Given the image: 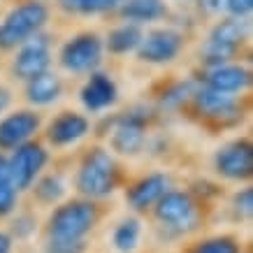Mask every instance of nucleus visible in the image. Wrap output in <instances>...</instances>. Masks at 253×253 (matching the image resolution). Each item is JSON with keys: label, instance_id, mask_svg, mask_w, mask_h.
<instances>
[{"label": "nucleus", "instance_id": "obj_29", "mask_svg": "<svg viewBox=\"0 0 253 253\" xmlns=\"http://www.w3.org/2000/svg\"><path fill=\"white\" fill-rule=\"evenodd\" d=\"M232 207H235V211H237L239 216H244V218L251 216V211H253V191L249 188V186L235 193V198H232Z\"/></svg>", "mask_w": 253, "mask_h": 253}, {"label": "nucleus", "instance_id": "obj_2", "mask_svg": "<svg viewBox=\"0 0 253 253\" xmlns=\"http://www.w3.org/2000/svg\"><path fill=\"white\" fill-rule=\"evenodd\" d=\"M49 23V7L42 0H23L9 9L0 21V49L12 51L23 42L44 33Z\"/></svg>", "mask_w": 253, "mask_h": 253}, {"label": "nucleus", "instance_id": "obj_21", "mask_svg": "<svg viewBox=\"0 0 253 253\" xmlns=\"http://www.w3.org/2000/svg\"><path fill=\"white\" fill-rule=\"evenodd\" d=\"M200 82L195 79H179V82H172V84L165 86V91L158 95V107L168 109V112H174V109H181L184 105H188L198 91Z\"/></svg>", "mask_w": 253, "mask_h": 253}, {"label": "nucleus", "instance_id": "obj_17", "mask_svg": "<svg viewBox=\"0 0 253 253\" xmlns=\"http://www.w3.org/2000/svg\"><path fill=\"white\" fill-rule=\"evenodd\" d=\"M63 95V79L56 72H44L40 77L26 82V100L33 107H49Z\"/></svg>", "mask_w": 253, "mask_h": 253}, {"label": "nucleus", "instance_id": "obj_7", "mask_svg": "<svg viewBox=\"0 0 253 253\" xmlns=\"http://www.w3.org/2000/svg\"><path fill=\"white\" fill-rule=\"evenodd\" d=\"M156 218L163 223V228L172 232L193 230L198 223V205L191 193L169 188L158 202H156Z\"/></svg>", "mask_w": 253, "mask_h": 253}, {"label": "nucleus", "instance_id": "obj_13", "mask_svg": "<svg viewBox=\"0 0 253 253\" xmlns=\"http://www.w3.org/2000/svg\"><path fill=\"white\" fill-rule=\"evenodd\" d=\"M249 84H251V72L242 63H225L218 68H209L200 79V86L232 98H239L249 88Z\"/></svg>", "mask_w": 253, "mask_h": 253}, {"label": "nucleus", "instance_id": "obj_3", "mask_svg": "<svg viewBox=\"0 0 253 253\" xmlns=\"http://www.w3.org/2000/svg\"><path fill=\"white\" fill-rule=\"evenodd\" d=\"M151 114L146 107H130L109 123V146L119 156H137L144 151Z\"/></svg>", "mask_w": 253, "mask_h": 253}, {"label": "nucleus", "instance_id": "obj_23", "mask_svg": "<svg viewBox=\"0 0 253 253\" xmlns=\"http://www.w3.org/2000/svg\"><path fill=\"white\" fill-rule=\"evenodd\" d=\"M126 0H58V7L68 14H107V12H119Z\"/></svg>", "mask_w": 253, "mask_h": 253}, {"label": "nucleus", "instance_id": "obj_26", "mask_svg": "<svg viewBox=\"0 0 253 253\" xmlns=\"http://www.w3.org/2000/svg\"><path fill=\"white\" fill-rule=\"evenodd\" d=\"M191 253H242V249L232 237H211L195 244Z\"/></svg>", "mask_w": 253, "mask_h": 253}, {"label": "nucleus", "instance_id": "obj_31", "mask_svg": "<svg viewBox=\"0 0 253 253\" xmlns=\"http://www.w3.org/2000/svg\"><path fill=\"white\" fill-rule=\"evenodd\" d=\"M223 5H225V0H198V7L209 16H216L223 12Z\"/></svg>", "mask_w": 253, "mask_h": 253}, {"label": "nucleus", "instance_id": "obj_28", "mask_svg": "<svg viewBox=\"0 0 253 253\" xmlns=\"http://www.w3.org/2000/svg\"><path fill=\"white\" fill-rule=\"evenodd\" d=\"M223 12L230 19H249L253 12V0H225Z\"/></svg>", "mask_w": 253, "mask_h": 253}, {"label": "nucleus", "instance_id": "obj_33", "mask_svg": "<svg viewBox=\"0 0 253 253\" xmlns=\"http://www.w3.org/2000/svg\"><path fill=\"white\" fill-rule=\"evenodd\" d=\"M0 253H12V235L0 232Z\"/></svg>", "mask_w": 253, "mask_h": 253}, {"label": "nucleus", "instance_id": "obj_12", "mask_svg": "<svg viewBox=\"0 0 253 253\" xmlns=\"http://www.w3.org/2000/svg\"><path fill=\"white\" fill-rule=\"evenodd\" d=\"M214 169L223 179L246 181L253 174V146L249 139H232L214 154Z\"/></svg>", "mask_w": 253, "mask_h": 253}, {"label": "nucleus", "instance_id": "obj_9", "mask_svg": "<svg viewBox=\"0 0 253 253\" xmlns=\"http://www.w3.org/2000/svg\"><path fill=\"white\" fill-rule=\"evenodd\" d=\"M184 49V35L174 28H151L142 35L137 46V58L149 65H168L176 61Z\"/></svg>", "mask_w": 253, "mask_h": 253}, {"label": "nucleus", "instance_id": "obj_24", "mask_svg": "<svg viewBox=\"0 0 253 253\" xmlns=\"http://www.w3.org/2000/svg\"><path fill=\"white\" fill-rule=\"evenodd\" d=\"M33 193H35V198L42 205H58L65 198L68 186H65V181L58 174H46V176H40L38 181L33 184Z\"/></svg>", "mask_w": 253, "mask_h": 253}, {"label": "nucleus", "instance_id": "obj_11", "mask_svg": "<svg viewBox=\"0 0 253 253\" xmlns=\"http://www.w3.org/2000/svg\"><path fill=\"white\" fill-rule=\"evenodd\" d=\"M191 102L195 112L209 123L230 126V123H237L242 119V102H239V98L223 95V93H216L211 88H205V86H198V91H195Z\"/></svg>", "mask_w": 253, "mask_h": 253}, {"label": "nucleus", "instance_id": "obj_20", "mask_svg": "<svg viewBox=\"0 0 253 253\" xmlns=\"http://www.w3.org/2000/svg\"><path fill=\"white\" fill-rule=\"evenodd\" d=\"M249 31H251V26H249V19H230V16H225L221 21L214 23V28L209 31V38L211 42H218L223 46H230V49H237L244 44L246 40H249Z\"/></svg>", "mask_w": 253, "mask_h": 253}, {"label": "nucleus", "instance_id": "obj_4", "mask_svg": "<svg viewBox=\"0 0 253 253\" xmlns=\"http://www.w3.org/2000/svg\"><path fill=\"white\" fill-rule=\"evenodd\" d=\"M98 223V209L91 200H72L54 209L49 218V237L84 239Z\"/></svg>", "mask_w": 253, "mask_h": 253}, {"label": "nucleus", "instance_id": "obj_22", "mask_svg": "<svg viewBox=\"0 0 253 253\" xmlns=\"http://www.w3.org/2000/svg\"><path fill=\"white\" fill-rule=\"evenodd\" d=\"M139 242H142V221L135 216L123 218L112 232V244L119 253H132L137 251Z\"/></svg>", "mask_w": 253, "mask_h": 253}, {"label": "nucleus", "instance_id": "obj_8", "mask_svg": "<svg viewBox=\"0 0 253 253\" xmlns=\"http://www.w3.org/2000/svg\"><path fill=\"white\" fill-rule=\"evenodd\" d=\"M51 68V38L46 33H40L28 42H23L12 61V75L21 82H31L49 72Z\"/></svg>", "mask_w": 253, "mask_h": 253}, {"label": "nucleus", "instance_id": "obj_5", "mask_svg": "<svg viewBox=\"0 0 253 253\" xmlns=\"http://www.w3.org/2000/svg\"><path fill=\"white\" fill-rule=\"evenodd\" d=\"M102 56H105L102 38L98 33L86 31L63 42L58 51V63L63 70H68L72 75H91L102 65Z\"/></svg>", "mask_w": 253, "mask_h": 253}, {"label": "nucleus", "instance_id": "obj_1", "mask_svg": "<svg viewBox=\"0 0 253 253\" xmlns=\"http://www.w3.org/2000/svg\"><path fill=\"white\" fill-rule=\"evenodd\" d=\"M119 174L121 172H119V163H116L114 154L105 146H93L79 163L75 186L84 198L100 200L116 191Z\"/></svg>", "mask_w": 253, "mask_h": 253}, {"label": "nucleus", "instance_id": "obj_10", "mask_svg": "<svg viewBox=\"0 0 253 253\" xmlns=\"http://www.w3.org/2000/svg\"><path fill=\"white\" fill-rule=\"evenodd\" d=\"M42 130V116L35 109H14L0 116V154L14 151L19 146L33 142Z\"/></svg>", "mask_w": 253, "mask_h": 253}, {"label": "nucleus", "instance_id": "obj_30", "mask_svg": "<svg viewBox=\"0 0 253 253\" xmlns=\"http://www.w3.org/2000/svg\"><path fill=\"white\" fill-rule=\"evenodd\" d=\"M35 225H38V221L31 214H16V218L12 221V232L19 239H26L35 232Z\"/></svg>", "mask_w": 253, "mask_h": 253}, {"label": "nucleus", "instance_id": "obj_27", "mask_svg": "<svg viewBox=\"0 0 253 253\" xmlns=\"http://www.w3.org/2000/svg\"><path fill=\"white\" fill-rule=\"evenodd\" d=\"M44 253H86L84 239H54L49 237L44 246Z\"/></svg>", "mask_w": 253, "mask_h": 253}, {"label": "nucleus", "instance_id": "obj_32", "mask_svg": "<svg viewBox=\"0 0 253 253\" xmlns=\"http://www.w3.org/2000/svg\"><path fill=\"white\" fill-rule=\"evenodd\" d=\"M9 105H12V91H9L7 86L0 84V116L7 112Z\"/></svg>", "mask_w": 253, "mask_h": 253}, {"label": "nucleus", "instance_id": "obj_18", "mask_svg": "<svg viewBox=\"0 0 253 253\" xmlns=\"http://www.w3.org/2000/svg\"><path fill=\"white\" fill-rule=\"evenodd\" d=\"M119 14L123 16V21L135 23L142 28L144 23L161 21L168 14V5L165 0H126L119 7Z\"/></svg>", "mask_w": 253, "mask_h": 253}, {"label": "nucleus", "instance_id": "obj_15", "mask_svg": "<svg viewBox=\"0 0 253 253\" xmlns=\"http://www.w3.org/2000/svg\"><path fill=\"white\" fill-rule=\"evenodd\" d=\"M91 132V121L79 112L65 109L61 114H56L49 126H46V142L56 149H65L82 142Z\"/></svg>", "mask_w": 253, "mask_h": 253}, {"label": "nucleus", "instance_id": "obj_14", "mask_svg": "<svg viewBox=\"0 0 253 253\" xmlns=\"http://www.w3.org/2000/svg\"><path fill=\"white\" fill-rule=\"evenodd\" d=\"M79 100H82L86 112L100 114V112L114 107L116 102H119V84L114 82L112 75L102 72V70H95V72L88 75V79L82 86Z\"/></svg>", "mask_w": 253, "mask_h": 253}, {"label": "nucleus", "instance_id": "obj_25", "mask_svg": "<svg viewBox=\"0 0 253 253\" xmlns=\"http://www.w3.org/2000/svg\"><path fill=\"white\" fill-rule=\"evenodd\" d=\"M16 202H19V191L14 188L12 179H9L7 156L0 154V218L12 214L16 209Z\"/></svg>", "mask_w": 253, "mask_h": 253}, {"label": "nucleus", "instance_id": "obj_16", "mask_svg": "<svg viewBox=\"0 0 253 253\" xmlns=\"http://www.w3.org/2000/svg\"><path fill=\"white\" fill-rule=\"evenodd\" d=\"M172 188V181L165 172H154V174L142 176L139 181L128 188L126 200L135 211H146V209H154L156 202Z\"/></svg>", "mask_w": 253, "mask_h": 253}, {"label": "nucleus", "instance_id": "obj_19", "mask_svg": "<svg viewBox=\"0 0 253 253\" xmlns=\"http://www.w3.org/2000/svg\"><path fill=\"white\" fill-rule=\"evenodd\" d=\"M142 35H144V31L139 26L123 21L107 33V38L102 40V44H105V49L112 56H126V54H130V51H137L139 42H142Z\"/></svg>", "mask_w": 253, "mask_h": 253}, {"label": "nucleus", "instance_id": "obj_6", "mask_svg": "<svg viewBox=\"0 0 253 253\" xmlns=\"http://www.w3.org/2000/svg\"><path fill=\"white\" fill-rule=\"evenodd\" d=\"M46 163H49V151L44 144H40L35 139L14 149L12 156H7V169L16 191H31L33 184L42 174V169L46 168Z\"/></svg>", "mask_w": 253, "mask_h": 253}]
</instances>
